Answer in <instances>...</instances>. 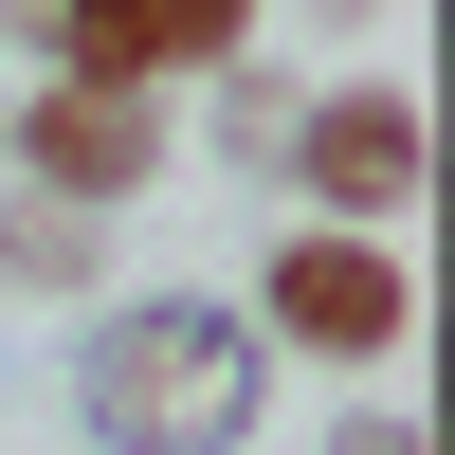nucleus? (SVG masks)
Listing matches in <instances>:
<instances>
[{"label": "nucleus", "mask_w": 455, "mask_h": 455, "mask_svg": "<svg viewBox=\"0 0 455 455\" xmlns=\"http://www.w3.org/2000/svg\"><path fill=\"white\" fill-rule=\"evenodd\" d=\"M255 401H274V347L219 291H109V328L73 347V419L109 455H237Z\"/></svg>", "instance_id": "obj_1"}, {"label": "nucleus", "mask_w": 455, "mask_h": 455, "mask_svg": "<svg viewBox=\"0 0 455 455\" xmlns=\"http://www.w3.org/2000/svg\"><path fill=\"white\" fill-rule=\"evenodd\" d=\"M419 164H437V128H419L401 73H310V109L274 146V182L310 201V237H401L419 219Z\"/></svg>", "instance_id": "obj_2"}, {"label": "nucleus", "mask_w": 455, "mask_h": 455, "mask_svg": "<svg viewBox=\"0 0 455 455\" xmlns=\"http://www.w3.org/2000/svg\"><path fill=\"white\" fill-rule=\"evenodd\" d=\"M237 328H255V347H310V364H401L419 274H401V237H310V219H291Z\"/></svg>", "instance_id": "obj_3"}, {"label": "nucleus", "mask_w": 455, "mask_h": 455, "mask_svg": "<svg viewBox=\"0 0 455 455\" xmlns=\"http://www.w3.org/2000/svg\"><path fill=\"white\" fill-rule=\"evenodd\" d=\"M146 182H164V92H92V73H36L19 92V201L128 219Z\"/></svg>", "instance_id": "obj_4"}, {"label": "nucleus", "mask_w": 455, "mask_h": 455, "mask_svg": "<svg viewBox=\"0 0 455 455\" xmlns=\"http://www.w3.org/2000/svg\"><path fill=\"white\" fill-rule=\"evenodd\" d=\"M109 274V219H55V201H0V291H92Z\"/></svg>", "instance_id": "obj_5"}, {"label": "nucleus", "mask_w": 455, "mask_h": 455, "mask_svg": "<svg viewBox=\"0 0 455 455\" xmlns=\"http://www.w3.org/2000/svg\"><path fill=\"white\" fill-rule=\"evenodd\" d=\"M291 109H310V73H219V164H255V182H274V146H291Z\"/></svg>", "instance_id": "obj_6"}, {"label": "nucleus", "mask_w": 455, "mask_h": 455, "mask_svg": "<svg viewBox=\"0 0 455 455\" xmlns=\"http://www.w3.org/2000/svg\"><path fill=\"white\" fill-rule=\"evenodd\" d=\"M328 455H419V419H347V437H328Z\"/></svg>", "instance_id": "obj_7"}]
</instances>
